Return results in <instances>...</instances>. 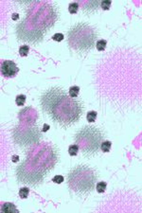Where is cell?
Here are the masks:
<instances>
[{
  "mask_svg": "<svg viewBox=\"0 0 142 213\" xmlns=\"http://www.w3.org/2000/svg\"><path fill=\"white\" fill-rule=\"evenodd\" d=\"M40 104L43 112L63 128L77 123L84 110L81 101L71 98L58 86L51 87L41 95Z\"/></svg>",
  "mask_w": 142,
  "mask_h": 213,
  "instance_id": "1",
  "label": "cell"
},
{
  "mask_svg": "<svg viewBox=\"0 0 142 213\" xmlns=\"http://www.w3.org/2000/svg\"><path fill=\"white\" fill-rule=\"evenodd\" d=\"M59 161L58 151L51 143H41L31 147L26 153L24 163L31 170L46 176Z\"/></svg>",
  "mask_w": 142,
  "mask_h": 213,
  "instance_id": "2",
  "label": "cell"
},
{
  "mask_svg": "<svg viewBox=\"0 0 142 213\" xmlns=\"http://www.w3.org/2000/svg\"><path fill=\"white\" fill-rule=\"evenodd\" d=\"M26 20L33 28L46 32L54 27L59 19L58 9L49 2H33L27 10Z\"/></svg>",
  "mask_w": 142,
  "mask_h": 213,
  "instance_id": "3",
  "label": "cell"
},
{
  "mask_svg": "<svg viewBox=\"0 0 142 213\" xmlns=\"http://www.w3.org/2000/svg\"><path fill=\"white\" fill-rule=\"evenodd\" d=\"M98 177V173L93 168L79 165L69 171L67 185L71 191L78 196H87L94 190Z\"/></svg>",
  "mask_w": 142,
  "mask_h": 213,
  "instance_id": "4",
  "label": "cell"
},
{
  "mask_svg": "<svg viewBox=\"0 0 142 213\" xmlns=\"http://www.w3.org/2000/svg\"><path fill=\"white\" fill-rule=\"evenodd\" d=\"M98 32L94 27L86 23L72 26L67 33V43L71 49L78 54L89 52L96 46Z\"/></svg>",
  "mask_w": 142,
  "mask_h": 213,
  "instance_id": "5",
  "label": "cell"
},
{
  "mask_svg": "<svg viewBox=\"0 0 142 213\" xmlns=\"http://www.w3.org/2000/svg\"><path fill=\"white\" fill-rule=\"evenodd\" d=\"M103 141V132L93 125H86L81 128L75 135V144L79 146L80 151L86 157L98 155Z\"/></svg>",
  "mask_w": 142,
  "mask_h": 213,
  "instance_id": "6",
  "label": "cell"
},
{
  "mask_svg": "<svg viewBox=\"0 0 142 213\" xmlns=\"http://www.w3.org/2000/svg\"><path fill=\"white\" fill-rule=\"evenodd\" d=\"M13 142L20 147H28L38 144L41 133L35 123H22L14 127L12 132Z\"/></svg>",
  "mask_w": 142,
  "mask_h": 213,
  "instance_id": "7",
  "label": "cell"
},
{
  "mask_svg": "<svg viewBox=\"0 0 142 213\" xmlns=\"http://www.w3.org/2000/svg\"><path fill=\"white\" fill-rule=\"evenodd\" d=\"M15 31L18 40L32 45L42 42L45 37V32L33 28L26 19L16 25Z\"/></svg>",
  "mask_w": 142,
  "mask_h": 213,
  "instance_id": "8",
  "label": "cell"
},
{
  "mask_svg": "<svg viewBox=\"0 0 142 213\" xmlns=\"http://www.w3.org/2000/svg\"><path fill=\"white\" fill-rule=\"evenodd\" d=\"M15 176L17 181L31 187H37L45 181L46 176L29 168L24 162L19 164L15 169Z\"/></svg>",
  "mask_w": 142,
  "mask_h": 213,
  "instance_id": "9",
  "label": "cell"
},
{
  "mask_svg": "<svg viewBox=\"0 0 142 213\" xmlns=\"http://www.w3.org/2000/svg\"><path fill=\"white\" fill-rule=\"evenodd\" d=\"M19 71L16 64L13 61L5 60L1 63V73L5 78H13Z\"/></svg>",
  "mask_w": 142,
  "mask_h": 213,
  "instance_id": "10",
  "label": "cell"
},
{
  "mask_svg": "<svg viewBox=\"0 0 142 213\" xmlns=\"http://www.w3.org/2000/svg\"><path fill=\"white\" fill-rule=\"evenodd\" d=\"M1 213H19V210L13 203L6 202L1 205Z\"/></svg>",
  "mask_w": 142,
  "mask_h": 213,
  "instance_id": "11",
  "label": "cell"
},
{
  "mask_svg": "<svg viewBox=\"0 0 142 213\" xmlns=\"http://www.w3.org/2000/svg\"><path fill=\"white\" fill-rule=\"evenodd\" d=\"M79 92H80V87L77 86V85H74V86H71L68 90V94L71 98L75 99L79 96Z\"/></svg>",
  "mask_w": 142,
  "mask_h": 213,
  "instance_id": "12",
  "label": "cell"
},
{
  "mask_svg": "<svg viewBox=\"0 0 142 213\" xmlns=\"http://www.w3.org/2000/svg\"><path fill=\"white\" fill-rule=\"evenodd\" d=\"M111 147H112L111 141H109V140H104L102 142V146H100V149H102V151L103 153H108V152H110Z\"/></svg>",
  "mask_w": 142,
  "mask_h": 213,
  "instance_id": "13",
  "label": "cell"
},
{
  "mask_svg": "<svg viewBox=\"0 0 142 213\" xmlns=\"http://www.w3.org/2000/svg\"><path fill=\"white\" fill-rule=\"evenodd\" d=\"M106 45H107L106 40L100 39V40H99L98 42H97L96 47H97V49H98L99 51H103L104 49H106Z\"/></svg>",
  "mask_w": 142,
  "mask_h": 213,
  "instance_id": "14",
  "label": "cell"
},
{
  "mask_svg": "<svg viewBox=\"0 0 142 213\" xmlns=\"http://www.w3.org/2000/svg\"><path fill=\"white\" fill-rule=\"evenodd\" d=\"M106 187H107V183L106 182H103V181L99 182L98 184H97V186H96L97 191H98L99 193H103L104 191H105Z\"/></svg>",
  "mask_w": 142,
  "mask_h": 213,
  "instance_id": "15",
  "label": "cell"
},
{
  "mask_svg": "<svg viewBox=\"0 0 142 213\" xmlns=\"http://www.w3.org/2000/svg\"><path fill=\"white\" fill-rule=\"evenodd\" d=\"M79 146L77 144H73V145H70L69 148H68V153L71 156H74V155H78V152H79Z\"/></svg>",
  "mask_w": 142,
  "mask_h": 213,
  "instance_id": "16",
  "label": "cell"
},
{
  "mask_svg": "<svg viewBox=\"0 0 142 213\" xmlns=\"http://www.w3.org/2000/svg\"><path fill=\"white\" fill-rule=\"evenodd\" d=\"M26 100H27V97H26L25 95L20 94L15 98V102L18 106H23L26 102Z\"/></svg>",
  "mask_w": 142,
  "mask_h": 213,
  "instance_id": "17",
  "label": "cell"
},
{
  "mask_svg": "<svg viewBox=\"0 0 142 213\" xmlns=\"http://www.w3.org/2000/svg\"><path fill=\"white\" fill-rule=\"evenodd\" d=\"M78 9H79V3L78 2H72L68 6V10L71 14L76 13L78 12Z\"/></svg>",
  "mask_w": 142,
  "mask_h": 213,
  "instance_id": "18",
  "label": "cell"
},
{
  "mask_svg": "<svg viewBox=\"0 0 142 213\" xmlns=\"http://www.w3.org/2000/svg\"><path fill=\"white\" fill-rule=\"evenodd\" d=\"M97 112L96 111H90L87 113L86 115V119L88 120V122H95V120L97 119Z\"/></svg>",
  "mask_w": 142,
  "mask_h": 213,
  "instance_id": "19",
  "label": "cell"
},
{
  "mask_svg": "<svg viewBox=\"0 0 142 213\" xmlns=\"http://www.w3.org/2000/svg\"><path fill=\"white\" fill-rule=\"evenodd\" d=\"M29 193V189L27 187H24V188H21L19 189V196L22 198V199H26V198L28 197Z\"/></svg>",
  "mask_w": 142,
  "mask_h": 213,
  "instance_id": "20",
  "label": "cell"
},
{
  "mask_svg": "<svg viewBox=\"0 0 142 213\" xmlns=\"http://www.w3.org/2000/svg\"><path fill=\"white\" fill-rule=\"evenodd\" d=\"M29 47L27 45H24V46H20V49H19V54H20V56H23V57L27 56L28 53H29Z\"/></svg>",
  "mask_w": 142,
  "mask_h": 213,
  "instance_id": "21",
  "label": "cell"
},
{
  "mask_svg": "<svg viewBox=\"0 0 142 213\" xmlns=\"http://www.w3.org/2000/svg\"><path fill=\"white\" fill-rule=\"evenodd\" d=\"M111 4H112L111 1H109V0H105V1H102V3H100V6H102V10H107L110 9Z\"/></svg>",
  "mask_w": 142,
  "mask_h": 213,
  "instance_id": "22",
  "label": "cell"
},
{
  "mask_svg": "<svg viewBox=\"0 0 142 213\" xmlns=\"http://www.w3.org/2000/svg\"><path fill=\"white\" fill-rule=\"evenodd\" d=\"M63 180H65V178H63V175H55L54 177L52 178V181L56 183V184H61V183L63 182Z\"/></svg>",
  "mask_w": 142,
  "mask_h": 213,
  "instance_id": "23",
  "label": "cell"
},
{
  "mask_svg": "<svg viewBox=\"0 0 142 213\" xmlns=\"http://www.w3.org/2000/svg\"><path fill=\"white\" fill-rule=\"evenodd\" d=\"M52 39H53L54 41L61 42V41H63V39H65V36H63V33H55L53 36H52Z\"/></svg>",
  "mask_w": 142,
  "mask_h": 213,
  "instance_id": "24",
  "label": "cell"
},
{
  "mask_svg": "<svg viewBox=\"0 0 142 213\" xmlns=\"http://www.w3.org/2000/svg\"><path fill=\"white\" fill-rule=\"evenodd\" d=\"M18 18H19V14H18V13H13V20H17Z\"/></svg>",
  "mask_w": 142,
  "mask_h": 213,
  "instance_id": "25",
  "label": "cell"
},
{
  "mask_svg": "<svg viewBox=\"0 0 142 213\" xmlns=\"http://www.w3.org/2000/svg\"><path fill=\"white\" fill-rule=\"evenodd\" d=\"M18 159H19V157H18V156H13V162H17Z\"/></svg>",
  "mask_w": 142,
  "mask_h": 213,
  "instance_id": "26",
  "label": "cell"
},
{
  "mask_svg": "<svg viewBox=\"0 0 142 213\" xmlns=\"http://www.w3.org/2000/svg\"><path fill=\"white\" fill-rule=\"evenodd\" d=\"M48 128H49V126H48V125H47V124H46V125H45V127L43 128V132H47V129H48Z\"/></svg>",
  "mask_w": 142,
  "mask_h": 213,
  "instance_id": "27",
  "label": "cell"
}]
</instances>
